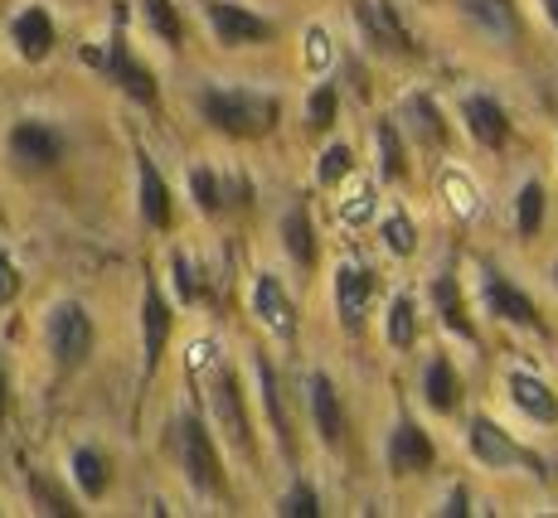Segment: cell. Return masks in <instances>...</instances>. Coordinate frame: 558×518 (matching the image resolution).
Masks as SVG:
<instances>
[{
    "label": "cell",
    "instance_id": "cell-33",
    "mask_svg": "<svg viewBox=\"0 0 558 518\" xmlns=\"http://www.w3.org/2000/svg\"><path fill=\"white\" fill-rule=\"evenodd\" d=\"M379 237H384V247H389L393 257H413V252H417V223L408 219L403 209H389V213H384Z\"/></svg>",
    "mask_w": 558,
    "mask_h": 518
},
{
    "label": "cell",
    "instance_id": "cell-13",
    "mask_svg": "<svg viewBox=\"0 0 558 518\" xmlns=\"http://www.w3.org/2000/svg\"><path fill=\"white\" fill-rule=\"evenodd\" d=\"M481 296H486V310L496 320H506V325H520V330H539V306H534L530 296H524L520 286L510 282L506 272H496V267H486L481 272Z\"/></svg>",
    "mask_w": 558,
    "mask_h": 518
},
{
    "label": "cell",
    "instance_id": "cell-42",
    "mask_svg": "<svg viewBox=\"0 0 558 518\" xmlns=\"http://www.w3.org/2000/svg\"><path fill=\"white\" fill-rule=\"evenodd\" d=\"M544 15H549V25L558 29V0H544Z\"/></svg>",
    "mask_w": 558,
    "mask_h": 518
},
{
    "label": "cell",
    "instance_id": "cell-11",
    "mask_svg": "<svg viewBox=\"0 0 558 518\" xmlns=\"http://www.w3.org/2000/svg\"><path fill=\"white\" fill-rule=\"evenodd\" d=\"M253 316L263 330H272L277 340L292 344L296 330H302V316H296V300L287 296V286L277 282L272 272H257L253 276Z\"/></svg>",
    "mask_w": 558,
    "mask_h": 518
},
{
    "label": "cell",
    "instance_id": "cell-28",
    "mask_svg": "<svg viewBox=\"0 0 558 518\" xmlns=\"http://www.w3.org/2000/svg\"><path fill=\"white\" fill-rule=\"evenodd\" d=\"M142 25L151 29L166 49H180L185 45V20H180L175 0H142Z\"/></svg>",
    "mask_w": 558,
    "mask_h": 518
},
{
    "label": "cell",
    "instance_id": "cell-32",
    "mask_svg": "<svg viewBox=\"0 0 558 518\" xmlns=\"http://www.w3.org/2000/svg\"><path fill=\"white\" fill-rule=\"evenodd\" d=\"M374 146H379V170L384 180H403V136H399V122H389L384 116L379 126H374Z\"/></svg>",
    "mask_w": 558,
    "mask_h": 518
},
{
    "label": "cell",
    "instance_id": "cell-1",
    "mask_svg": "<svg viewBox=\"0 0 558 518\" xmlns=\"http://www.w3.org/2000/svg\"><path fill=\"white\" fill-rule=\"evenodd\" d=\"M199 116L214 132L233 136V141H263V136H272L277 122H282V97L239 88V83H209V88L199 92Z\"/></svg>",
    "mask_w": 558,
    "mask_h": 518
},
{
    "label": "cell",
    "instance_id": "cell-16",
    "mask_svg": "<svg viewBox=\"0 0 558 518\" xmlns=\"http://www.w3.org/2000/svg\"><path fill=\"white\" fill-rule=\"evenodd\" d=\"M437 460V446L413 417H399V427L389 431V470L393 474H423L433 470Z\"/></svg>",
    "mask_w": 558,
    "mask_h": 518
},
{
    "label": "cell",
    "instance_id": "cell-18",
    "mask_svg": "<svg viewBox=\"0 0 558 518\" xmlns=\"http://www.w3.org/2000/svg\"><path fill=\"white\" fill-rule=\"evenodd\" d=\"M461 122H466V132L476 136L486 150H500L510 141V116H506V107H500L490 92L461 97Z\"/></svg>",
    "mask_w": 558,
    "mask_h": 518
},
{
    "label": "cell",
    "instance_id": "cell-34",
    "mask_svg": "<svg viewBox=\"0 0 558 518\" xmlns=\"http://www.w3.org/2000/svg\"><path fill=\"white\" fill-rule=\"evenodd\" d=\"M336 112H340V88L336 83H320V88L311 92V102H306L311 132H330V126H336Z\"/></svg>",
    "mask_w": 558,
    "mask_h": 518
},
{
    "label": "cell",
    "instance_id": "cell-6",
    "mask_svg": "<svg viewBox=\"0 0 558 518\" xmlns=\"http://www.w3.org/2000/svg\"><path fill=\"white\" fill-rule=\"evenodd\" d=\"M142 393L151 387V378L160 373V359H166V344H170V330H175V316H170V300L166 291H160L156 276H146L142 282Z\"/></svg>",
    "mask_w": 558,
    "mask_h": 518
},
{
    "label": "cell",
    "instance_id": "cell-9",
    "mask_svg": "<svg viewBox=\"0 0 558 518\" xmlns=\"http://www.w3.org/2000/svg\"><path fill=\"white\" fill-rule=\"evenodd\" d=\"M355 20H360V35L379 53H399V59H413L417 53L413 35H408V25L399 20V10H393V0H355Z\"/></svg>",
    "mask_w": 558,
    "mask_h": 518
},
{
    "label": "cell",
    "instance_id": "cell-30",
    "mask_svg": "<svg viewBox=\"0 0 558 518\" xmlns=\"http://www.w3.org/2000/svg\"><path fill=\"white\" fill-rule=\"evenodd\" d=\"M544 199L549 194H544L539 180H524L520 185V199H514V233L520 237H534L544 229Z\"/></svg>",
    "mask_w": 558,
    "mask_h": 518
},
{
    "label": "cell",
    "instance_id": "cell-7",
    "mask_svg": "<svg viewBox=\"0 0 558 518\" xmlns=\"http://www.w3.org/2000/svg\"><path fill=\"white\" fill-rule=\"evenodd\" d=\"M5 150L20 170H53L63 160V150H69V136L45 116H20L5 136Z\"/></svg>",
    "mask_w": 558,
    "mask_h": 518
},
{
    "label": "cell",
    "instance_id": "cell-4",
    "mask_svg": "<svg viewBox=\"0 0 558 518\" xmlns=\"http://www.w3.org/2000/svg\"><path fill=\"white\" fill-rule=\"evenodd\" d=\"M45 344H49V359L59 373H78L88 363L93 344H98V330H93V316L78 306V300H59L49 306L45 320Z\"/></svg>",
    "mask_w": 558,
    "mask_h": 518
},
{
    "label": "cell",
    "instance_id": "cell-10",
    "mask_svg": "<svg viewBox=\"0 0 558 518\" xmlns=\"http://www.w3.org/2000/svg\"><path fill=\"white\" fill-rule=\"evenodd\" d=\"M136 213H142V223L156 233L175 229V194H170L166 175H160V165L146 150H136Z\"/></svg>",
    "mask_w": 558,
    "mask_h": 518
},
{
    "label": "cell",
    "instance_id": "cell-8",
    "mask_svg": "<svg viewBox=\"0 0 558 518\" xmlns=\"http://www.w3.org/2000/svg\"><path fill=\"white\" fill-rule=\"evenodd\" d=\"M471 456L490 470H530V474H549L544 460L534 451H524L506 427H496L490 417H471Z\"/></svg>",
    "mask_w": 558,
    "mask_h": 518
},
{
    "label": "cell",
    "instance_id": "cell-20",
    "mask_svg": "<svg viewBox=\"0 0 558 518\" xmlns=\"http://www.w3.org/2000/svg\"><path fill=\"white\" fill-rule=\"evenodd\" d=\"M506 387H510V403L520 407L530 422H544V427H554L558 422V397H554V387L544 383L539 373H530V369H514L506 378Z\"/></svg>",
    "mask_w": 558,
    "mask_h": 518
},
{
    "label": "cell",
    "instance_id": "cell-31",
    "mask_svg": "<svg viewBox=\"0 0 558 518\" xmlns=\"http://www.w3.org/2000/svg\"><path fill=\"white\" fill-rule=\"evenodd\" d=\"M350 175H355V150H350L345 141L320 150V160H316V185L320 189H340Z\"/></svg>",
    "mask_w": 558,
    "mask_h": 518
},
{
    "label": "cell",
    "instance_id": "cell-22",
    "mask_svg": "<svg viewBox=\"0 0 558 518\" xmlns=\"http://www.w3.org/2000/svg\"><path fill=\"white\" fill-rule=\"evenodd\" d=\"M461 10H466L471 25H481L490 39H520V10H514V0H461Z\"/></svg>",
    "mask_w": 558,
    "mask_h": 518
},
{
    "label": "cell",
    "instance_id": "cell-38",
    "mask_svg": "<svg viewBox=\"0 0 558 518\" xmlns=\"http://www.w3.org/2000/svg\"><path fill=\"white\" fill-rule=\"evenodd\" d=\"M20 267H15V257L5 252V247H0V310L5 306H15V296H20Z\"/></svg>",
    "mask_w": 558,
    "mask_h": 518
},
{
    "label": "cell",
    "instance_id": "cell-40",
    "mask_svg": "<svg viewBox=\"0 0 558 518\" xmlns=\"http://www.w3.org/2000/svg\"><path fill=\"white\" fill-rule=\"evenodd\" d=\"M437 514H447V518H461V514H471V494H466V490H461V484H457V490L447 494V504H442V509H437Z\"/></svg>",
    "mask_w": 558,
    "mask_h": 518
},
{
    "label": "cell",
    "instance_id": "cell-26",
    "mask_svg": "<svg viewBox=\"0 0 558 518\" xmlns=\"http://www.w3.org/2000/svg\"><path fill=\"white\" fill-rule=\"evenodd\" d=\"M403 116H408V132L417 136L423 146H442L447 141V122H442V112H437V102L427 92H413L403 102Z\"/></svg>",
    "mask_w": 558,
    "mask_h": 518
},
{
    "label": "cell",
    "instance_id": "cell-12",
    "mask_svg": "<svg viewBox=\"0 0 558 518\" xmlns=\"http://www.w3.org/2000/svg\"><path fill=\"white\" fill-rule=\"evenodd\" d=\"M374 272L360 262H340L336 267V282H330V296H336V316L340 325H345L350 334L364 330V316H369V300H374Z\"/></svg>",
    "mask_w": 558,
    "mask_h": 518
},
{
    "label": "cell",
    "instance_id": "cell-23",
    "mask_svg": "<svg viewBox=\"0 0 558 518\" xmlns=\"http://www.w3.org/2000/svg\"><path fill=\"white\" fill-rule=\"evenodd\" d=\"M423 403L433 407V412H457L461 403V378L452 369V359L447 354H433L423 369Z\"/></svg>",
    "mask_w": 558,
    "mask_h": 518
},
{
    "label": "cell",
    "instance_id": "cell-3",
    "mask_svg": "<svg viewBox=\"0 0 558 518\" xmlns=\"http://www.w3.org/2000/svg\"><path fill=\"white\" fill-rule=\"evenodd\" d=\"M175 456H180V470L185 480L195 484L204 499H223L229 494V474H223V456L214 446V431L204 422L199 403H185L175 417Z\"/></svg>",
    "mask_w": 558,
    "mask_h": 518
},
{
    "label": "cell",
    "instance_id": "cell-27",
    "mask_svg": "<svg viewBox=\"0 0 558 518\" xmlns=\"http://www.w3.org/2000/svg\"><path fill=\"white\" fill-rule=\"evenodd\" d=\"M384 340H389L399 354L417 344V300L408 296V291H399V296L389 300V316H384Z\"/></svg>",
    "mask_w": 558,
    "mask_h": 518
},
{
    "label": "cell",
    "instance_id": "cell-39",
    "mask_svg": "<svg viewBox=\"0 0 558 518\" xmlns=\"http://www.w3.org/2000/svg\"><path fill=\"white\" fill-rule=\"evenodd\" d=\"M311 69H326V63H330V39H326V29H320V25H311Z\"/></svg>",
    "mask_w": 558,
    "mask_h": 518
},
{
    "label": "cell",
    "instance_id": "cell-41",
    "mask_svg": "<svg viewBox=\"0 0 558 518\" xmlns=\"http://www.w3.org/2000/svg\"><path fill=\"white\" fill-rule=\"evenodd\" d=\"M5 412H10V378L0 369V422H5Z\"/></svg>",
    "mask_w": 558,
    "mask_h": 518
},
{
    "label": "cell",
    "instance_id": "cell-43",
    "mask_svg": "<svg viewBox=\"0 0 558 518\" xmlns=\"http://www.w3.org/2000/svg\"><path fill=\"white\" fill-rule=\"evenodd\" d=\"M554 286H558V267H554Z\"/></svg>",
    "mask_w": 558,
    "mask_h": 518
},
{
    "label": "cell",
    "instance_id": "cell-25",
    "mask_svg": "<svg viewBox=\"0 0 558 518\" xmlns=\"http://www.w3.org/2000/svg\"><path fill=\"white\" fill-rule=\"evenodd\" d=\"M433 306H437V316H442V325L452 334H461V340H476V325H471V316H466V300H461L457 272H442L433 282Z\"/></svg>",
    "mask_w": 558,
    "mask_h": 518
},
{
    "label": "cell",
    "instance_id": "cell-5",
    "mask_svg": "<svg viewBox=\"0 0 558 518\" xmlns=\"http://www.w3.org/2000/svg\"><path fill=\"white\" fill-rule=\"evenodd\" d=\"M204 10V25L209 35L219 39L223 49H253V45H267L277 35L272 20H263L257 10H248L243 0H199Z\"/></svg>",
    "mask_w": 558,
    "mask_h": 518
},
{
    "label": "cell",
    "instance_id": "cell-17",
    "mask_svg": "<svg viewBox=\"0 0 558 518\" xmlns=\"http://www.w3.org/2000/svg\"><path fill=\"white\" fill-rule=\"evenodd\" d=\"M311 422H316V436L326 451L345 446V403H340L330 373H311Z\"/></svg>",
    "mask_w": 558,
    "mask_h": 518
},
{
    "label": "cell",
    "instance_id": "cell-35",
    "mask_svg": "<svg viewBox=\"0 0 558 518\" xmlns=\"http://www.w3.org/2000/svg\"><path fill=\"white\" fill-rule=\"evenodd\" d=\"M277 514H282V518H316V514H320V494H316V484H311V480H296L292 490L282 494Z\"/></svg>",
    "mask_w": 558,
    "mask_h": 518
},
{
    "label": "cell",
    "instance_id": "cell-19",
    "mask_svg": "<svg viewBox=\"0 0 558 518\" xmlns=\"http://www.w3.org/2000/svg\"><path fill=\"white\" fill-rule=\"evenodd\" d=\"M253 378H257V397H263V412H267V427L277 436V451L292 456V422H287V407H282V387H277V369L263 349L253 354Z\"/></svg>",
    "mask_w": 558,
    "mask_h": 518
},
{
    "label": "cell",
    "instance_id": "cell-15",
    "mask_svg": "<svg viewBox=\"0 0 558 518\" xmlns=\"http://www.w3.org/2000/svg\"><path fill=\"white\" fill-rule=\"evenodd\" d=\"M209 403H214V417H219L223 436H229L243 456H253V431H248V412H243V387H239V378H233L229 369L214 373Z\"/></svg>",
    "mask_w": 558,
    "mask_h": 518
},
{
    "label": "cell",
    "instance_id": "cell-36",
    "mask_svg": "<svg viewBox=\"0 0 558 518\" xmlns=\"http://www.w3.org/2000/svg\"><path fill=\"white\" fill-rule=\"evenodd\" d=\"M170 276H175V296L185 300V306H195L199 300V272H195V257H190L185 247L170 252Z\"/></svg>",
    "mask_w": 558,
    "mask_h": 518
},
{
    "label": "cell",
    "instance_id": "cell-2",
    "mask_svg": "<svg viewBox=\"0 0 558 518\" xmlns=\"http://www.w3.org/2000/svg\"><path fill=\"white\" fill-rule=\"evenodd\" d=\"M83 59H88L93 69H98L102 78L112 83V88L122 92V97H132L136 107H146V112H156V107H160V83H156V73L146 69L142 59H136L132 39H126V10H117L112 35L102 39V49H88Z\"/></svg>",
    "mask_w": 558,
    "mask_h": 518
},
{
    "label": "cell",
    "instance_id": "cell-29",
    "mask_svg": "<svg viewBox=\"0 0 558 518\" xmlns=\"http://www.w3.org/2000/svg\"><path fill=\"white\" fill-rule=\"evenodd\" d=\"M190 194H195L199 213H209V219L229 209V180L214 175L209 165H195V170H190Z\"/></svg>",
    "mask_w": 558,
    "mask_h": 518
},
{
    "label": "cell",
    "instance_id": "cell-37",
    "mask_svg": "<svg viewBox=\"0 0 558 518\" xmlns=\"http://www.w3.org/2000/svg\"><path fill=\"white\" fill-rule=\"evenodd\" d=\"M29 494H35V504H39V514H78L69 499H63L59 490H49L39 474H29Z\"/></svg>",
    "mask_w": 558,
    "mask_h": 518
},
{
    "label": "cell",
    "instance_id": "cell-24",
    "mask_svg": "<svg viewBox=\"0 0 558 518\" xmlns=\"http://www.w3.org/2000/svg\"><path fill=\"white\" fill-rule=\"evenodd\" d=\"M282 247H287V257H292L302 272L316 267V223H311L306 203H292V209L282 213Z\"/></svg>",
    "mask_w": 558,
    "mask_h": 518
},
{
    "label": "cell",
    "instance_id": "cell-21",
    "mask_svg": "<svg viewBox=\"0 0 558 518\" xmlns=\"http://www.w3.org/2000/svg\"><path fill=\"white\" fill-rule=\"evenodd\" d=\"M69 480L78 484V494H83V499H88V504H98L102 494L112 490V460H107L98 446H78V451H73V456H69Z\"/></svg>",
    "mask_w": 558,
    "mask_h": 518
},
{
    "label": "cell",
    "instance_id": "cell-14",
    "mask_svg": "<svg viewBox=\"0 0 558 518\" xmlns=\"http://www.w3.org/2000/svg\"><path fill=\"white\" fill-rule=\"evenodd\" d=\"M10 45H15V59L20 63H45L53 45H59V29H53V15L45 5L29 0L15 20H10Z\"/></svg>",
    "mask_w": 558,
    "mask_h": 518
}]
</instances>
